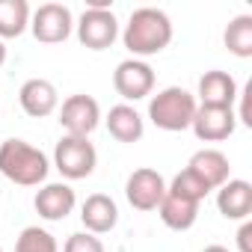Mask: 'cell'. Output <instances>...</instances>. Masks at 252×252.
<instances>
[{
    "mask_svg": "<svg viewBox=\"0 0 252 252\" xmlns=\"http://www.w3.org/2000/svg\"><path fill=\"white\" fill-rule=\"evenodd\" d=\"M80 222L89 234H107L119 222V205L107 193H92L80 205Z\"/></svg>",
    "mask_w": 252,
    "mask_h": 252,
    "instance_id": "cell-14",
    "label": "cell"
},
{
    "mask_svg": "<svg viewBox=\"0 0 252 252\" xmlns=\"http://www.w3.org/2000/svg\"><path fill=\"white\" fill-rule=\"evenodd\" d=\"M196 110H199L196 95L187 92L184 86H166L158 95H152V101H149V119H152V125L160 128V131H169V134L187 131L190 125H193Z\"/></svg>",
    "mask_w": 252,
    "mask_h": 252,
    "instance_id": "cell-3",
    "label": "cell"
},
{
    "mask_svg": "<svg viewBox=\"0 0 252 252\" xmlns=\"http://www.w3.org/2000/svg\"><path fill=\"white\" fill-rule=\"evenodd\" d=\"M222 42H225L228 54L249 60L252 57V15H234L222 33Z\"/></svg>",
    "mask_w": 252,
    "mask_h": 252,
    "instance_id": "cell-20",
    "label": "cell"
},
{
    "mask_svg": "<svg viewBox=\"0 0 252 252\" xmlns=\"http://www.w3.org/2000/svg\"><path fill=\"white\" fill-rule=\"evenodd\" d=\"M237 252H252V222L243 220L237 228Z\"/></svg>",
    "mask_w": 252,
    "mask_h": 252,
    "instance_id": "cell-25",
    "label": "cell"
},
{
    "mask_svg": "<svg viewBox=\"0 0 252 252\" xmlns=\"http://www.w3.org/2000/svg\"><path fill=\"white\" fill-rule=\"evenodd\" d=\"M54 166L63 178L68 181H80L89 178L98 166V152L89 143V137H63L54 149Z\"/></svg>",
    "mask_w": 252,
    "mask_h": 252,
    "instance_id": "cell-4",
    "label": "cell"
},
{
    "mask_svg": "<svg viewBox=\"0 0 252 252\" xmlns=\"http://www.w3.org/2000/svg\"><path fill=\"white\" fill-rule=\"evenodd\" d=\"M0 252H3V249H0Z\"/></svg>",
    "mask_w": 252,
    "mask_h": 252,
    "instance_id": "cell-28",
    "label": "cell"
},
{
    "mask_svg": "<svg viewBox=\"0 0 252 252\" xmlns=\"http://www.w3.org/2000/svg\"><path fill=\"white\" fill-rule=\"evenodd\" d=\"M249 95H252V83H246L243 89H237V101H240V113H234V116H237V122H243V125H252V110H249Z\"/></svg>",
    "mask_w": 252,
    "mask_h": 252,
    "instance_id": "cell-24",
    "label": "cell"
},
{
    "mask_svg": "<svg viewBox=\"0 0 252 252\" xmlns=\"http://www.w3.org/2000/svg\"><path fill=\"white\" fill-rule=\"evenodd\" d=\"M166 193H172V196H181V199H187V202L202 205V199L211 193V187H208L199 175H193L190 169H181V172L172 178V184L166 187Z\"/></svg>",
    "mask_w": 252,
    "mask_h": 252,
    "instance_id": "cell-21",
    "label": "cell"
},
{
    "mask_svg": "<svg viewBox=\"0 0 252 252\" xmlns=\"http://www.w3.org/2000/svg\"><path fill=\"white\" fill-rule=\"evenodd\" d=\"M30 15L27 0H0V42L18 39L30 27Z\"/></svg>",
    "mask_w": 252,
    "mask_h": 252,
    "instance_id": "cell-19",
    "label": "cell"
},
{
    "mask_svg": "<svg viewBox=\"0 0 252 252\" xmlns=\"http://www.w3.org/2000/svg\"><path fill=\"white\" fill-rule=\"evenodd\" d=\"M158 214H160V222H163L166 228H172V231H187V228H193L196 220H199V205H196V202H187V199H181V196L166 193L163 202L158 205Z\"/></svg>",
    "mask_w": 252,
    "mask_h": 252,
    "instance_id": "cell-18",
    "label": "cell"
},
{
    "mask_svg": "<svg viewBox=\"0 0 252 252\" xmlns=\"http://www.w3.org/2000/svg\"><path fill=\"white\" fill-rule=\"evenodd\" d=\"M122 42L131 51L134 60L155 57V54L169 48V42H172V21H169V15L163 9H155V6L134 9L128 24H125V30H122Z\"/></svg>",
    "mask_w": 252,
    "mask_h": 252,
    "instance_id": "cell-1",
    "label": "cell"
},
{
    "mask_svg": "<svg viewBox=\"0 0 252 252\" xmlns=\"http://www.w3.org/2000/svg\"><path fill=\"white\" fill-rule=\"evenodd\" d=\"M74 30H77L80 45L89 51H107L119 39V21L113 9H83Z\"/></svg>",
    "mask_w": 252,
    "mask_h": 252,
    "instance_id": "cell-8",
    "label": "cell"
},
{
    "mask_svg": "<svg viewBox=\"0 0 252 252\" xmlns=\"http://www.w3.org/2000/svg\"><path fill=\"white\" fill-rule=\"evenodd\" d=\"M74 30V15L65 3H42L30 15V33L42 45H60L71 36Z\"/></svg>",
    "mask_w": 252,
    "mask_h": 252,
    "instance_id": "cell-5",
    "label": "cell"
},
{
    "mask_svg": "<svg viewBox=\"0 0 252 252\" xmlns=\"http://www.w3.org/2000/svg\"><path fill=\"white\" fill-rule=\"evenodd\" d=\"M3 63H6V45L0 42V65H3Z\"/></svg>",
    "mask_w": 252,
    "mask_h": 252,
    "instance_id": "cell-27",
    "label": "cell"
},
{
    "mask_svg": "<svg viewBox=\"0 0 252 252\" xmlns=\"http://www.w3.org/2000/svg\"><path fill=\"white\" fill-rule=\"evenodd\" d=\"M190 128L202 143H222L237 128L234 107H199Z\"/></svg>",
    "mask_w": 252,
    "mask_h": 252,
    "instance_id": "cell-10",
    "label": "cell"
},
{
    "mask_svg": "<svg viewBox=\"0 0 252 252\" xmlns=\"http://www.w3.org/2000/svg\"><path fill=\"white\" fill-rule=\"evenodd\" d=\"M125 196H128L131 208H137V211H158V205L166 196V181L158 169L140 166L125 181Z\"/></svg>",
    "mask_w": 252,
    "mask_h": 252,
    "instance_id": "cell-9",
    "label": "cell"
},
{
    "mask_svg": "<svg viewBox=\"0 0 252 252\" xmlns=\"http://www.w3.org/2000/svg\"><path fill=\"white\" fill-rule=\"evenodd\" d=\"M51 172V160L42 149L30 146L27 140H3L0 143V175L21 187H39L45 184Z\"/></svg>",
    "mask_w": 252,
    "mask_h": 252,
    "instance_id": "cell-2",
    "label": "cell"
},
{
    "mask_svg": "<svg viewBox=\"0 0 252 252\" xmlns=\"http://www.w3.org/2000/svg\"><path fill=\"white\" fill-rule=\"evenodd\" d=\"M60 125L68 137H89L101 125V107L92 95H68L60 107Z\"/></svg>",
    "mask_w": 252,
    "mask_h": 252,
    "instance_id": "cell-7",
    "label": "cell"
},
{
    "mask_svg": "<svg viewBox=\"0 0 252 252\" xmlns=\"http://www.w3.org/2000/svg\"><path fill=\"white\" fill-rule=\"evenodd\" d=\"M33 205H36V214H39L42 220L60 222V220H65V217L74 211L77 196H74V190H71L68 184L60 181V184H45V187L36 193Z\"/></svg>",
    "mask_w": 252,
    "mask_h": 252,
    "instance_id": "cell-13",
    "label": "cell"
},
{
    "mask_svg": "<svg viewBox=\"0 0 252 252\" xmlns=\"http://www.w3.org/2000/svg\"><path fill=\"white\" fill-rule=\"evenodd\" d=\"M199 107H234L237 101V83L228 71L211 68L199 77Z\"/></svg>",
    "mask_w": 252,
    "mask_h": 252,
    "instance_id": "cell-12",
    "label": "cell"
},
{
    "mask_svg": "<svg viewBox=\"0 0 252 252\" xmlns=\"http://www.w3.org/2000/svg\"><path fill=\"white\" fill-rule=\"evenodd\" d=\"M107 131H110V137L113 140H119V143H140L143 140V134H146V122H143V116L131 107V104H116V107H110V113H107Z\"/></svg>",
    "mask_w": 252,
    "mask_h": 252,
    "instance_id": "cell-17",
    "label": "cell"
},
{
    "mask_svg": "<svg viewBox=\"0 0 252 252\" xmlns=\"http://www.w3.org/2000/svg\"><path fill=\"white\" fill-rule=\"evenodd\" d=\"M202 252H231V249H225V246H220V243H211V246H205Z\"/></svg>",
    "mask_w": 252,
    "mask_h": 252,
    "instance_id": "cell-26",
    "label": "cell"
},
{
    "mask_svg": "<svg viewBox=\"0 0 252 252\" xmlns=\"http://www.w3.org/2000/svg\"><path fill=\"white\" fill-rule=\"evenodd\" d=\"M217 208L225 220H249L252 214V184L243 178H228L220 190H217Z\"/></svg>",
    "mask_w": 252,
    "mask_h": 252,
    "instance_id": "cell-15",
    "label": "cell"
},
{
    "mask_svg": "<svg viewBox=\"0 0 252 252\" xmlns=\"http://www.w3.org/2000/svg\"><path fill=\"white\" fill-rule=\"evenodd\" d=\"M18 104L30 119H45L60 110V92L45 77H30L18 89Z\"/></svg>",
    "mask_w": 252,
    "mask_h": 252,
    "instance_id": "cell-11",
    "label": "cell"
},
{
    "mask_svg": "<svg viewBox=\"0 0 252 252\" xmlns=\"http://www.w3.org/2000/svg\"><path fill=\"white\" fill-rule=\"evenodd\" d=\"M187 169H190L193 175H199L211 190H220V187L231 178V163H228V158H225L220 149H202V152H196V155L190 158Z\"/></svg>",
    "mask_w": 252,
    "mask_h": 252,
    "instance_id": "cell-16",
    "label": "cell"
},
{
    "mask_svg": "<svg viewBox=\"0 0 252 252\" xmlns=\"http://www.w3.org/2000/svg\"><path fill=\"white\" fill-rule=\"evenodd\" d=\"M63 252H107V249H104V243H101V237H98V234L74 231V234H68V240H65Z\"/></svg>",
    "mask_w": 252,
    "mask_h": 252,
    "instance_id": "cell-23",
    "label": "cell"
},
{
    "mask_svg": "<svg viewBox=\"0 0 252 252\" xmlns=\"http://www.w3.org/2000/svg\"><path fill=\"white\" fill-rule=\"evenodd\" d=\"M113 86L116 92L128 101H143L155 92V68L146 60H122L113 71Z\"/></svg>",
    "mask_w": 252,
    "mask_h": 252,
    "instance_id": "cell-6",
    "label": "cell"
},
{
    "mask_svg": "<svg viewBox=\"0 0 252 252\" xmlns=\"http://www.w3.org/2000/svg\"><path fill=\"white\" fill-rule=\"evenodd\" d=\"M15 252H60V243L48 228L27 225L15 240Z\"/></svg>",
    "mask_w": 252,
    "mask_h": 252,
    "instance_id": "cell-22",
    "label": "cell"
}]
</instances>
